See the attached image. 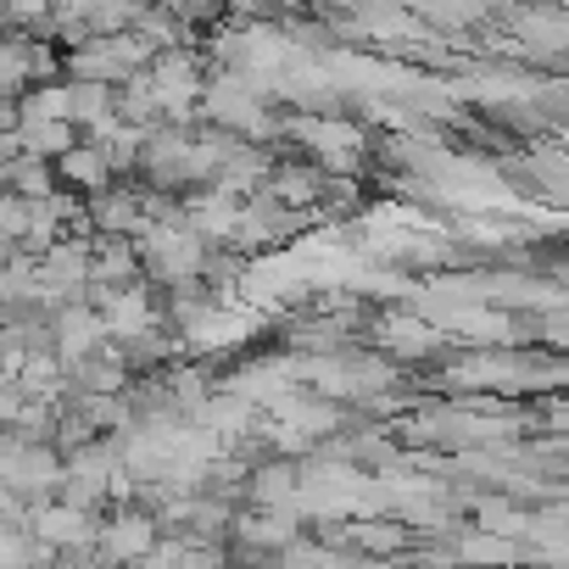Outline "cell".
I'll return each instance as SVG.
<instances>
[{
	"mask_svg": "<svg viewBox=\"0 0 569 569\" xmlns=\"http://www.w3.org/2000/svg\"><path fill=\"white\" fill-rule=\"evenodd\" d=\"M162 541V525L146 502H123L101 519V536H96V558L101 569H134L151 558V547Z\"/></svg>",
	"mask_w": 569,
	"mask_h": 569,
	"instance_id": "cell-1",
	"label": "cell"
},
{
	"mask_svg": "<svg viewBox=\"0 0 569 569\" xmlns=\"http://www.w3.org/2000/svg\"><path fill=\"white\" fill-rule=\"evenodd\" d=\"M129 358H123V347H101V352H90L84 363H73L68 369V386L73 391H84V397H123L129 391Z\"/></svg>",
	"mask_w": 569,
	"mask_h": 569,
	"instance_id": "cell-2",
	"label": "cell"
},
{
	"mask_svg": "<svg viewBox=\"0 0 569 569\" xmlns=\"http://www.w3.org/2000/svg\"><path fill=\"white\" fill-rule=\"evenodd\" d=\"M112 157H107V146H96V140H79L62 162H57V184L62 190H84V196H101V190H112Z\"/></svg>",
	"mask_w": 569,
	"mask_h": 569,
	"instance_id": "cell-3",
	"label": "cell"
},
{
	"mask_svg": "<svg viewBox=\"0 0 569 569\" xmlns=\"http://www.w3.org/2000/svg\"><path fill=\"white\" fill-rule=\"evenodd\" d=\"M18 123H73V84H34L18 96Z\"/></svg>",
	"mask_w": 569,
	"mask_h": 569,
	"instance_id": "cell-4",
	"label": "cell"
},
{
	"mask_svg": "<svg viewBox=\"0 0 569 569\" xmlns=\"http://www.w3.org/2000/svg\"><path fill=\"white\" fill-rule=\"evenodd\" d=\"M7 190H12L18 201L40 207V201H51L62 184H57V168H51V162H40V157H12V168H7Z\"/></svg>",
	"mask_w": 569,
	"mask_h": 569,
	"instance_id": "cell-5",
	"label": "cell"
},
{
	"mask_svg": "<svg viewBox=\"0 0 569 569\" xmlns=\"http://www.w3.org/2000/svg\"><path fill=\"white\" fill-rule=\"evenodd\" d=\"M234 536H246V541H257V547H291V541H297V519H284V508H268V513L240 519Z\"/></svg>",
	"mask_w": 569,
	"mask_h": 569,
	"instance_id": "cell-6",
	"label": "cell"
},
{
	"mask_svg": "<svg viewBox=\"0 0 569 569\" xmlns=\"http://www.w3.org/2000/svg\"><path fill=\"white\" fill-rule=\"evenodd\" d=\"M29 229H34V207L18 201L12 190H0V251H23Z\"/></svg>",
	"mask_w": 569,
	"mask_h": 569,
	"instance_id": "cell-7",
	"label": "cell"
},
{
	"mask_svg": "<svg viewBox=\"0 0 569 569\" xmlns=\"http://www.w3.org/2000/svg\"><path fill=\"white\" fill-rule=\"evenodd\" d=\"M251 486H257V497H262L268 508H279L284 497L297 491V475H291V469H257V475H251Z\"/></svg>",
	"mask_w": 569,
	"mask_h": 569,
	"instance_id": "cell-8",
	"label": "cell"
}]
</instances>
